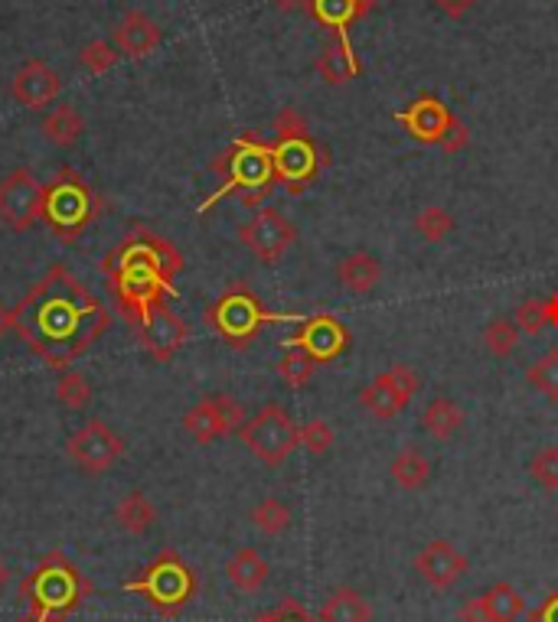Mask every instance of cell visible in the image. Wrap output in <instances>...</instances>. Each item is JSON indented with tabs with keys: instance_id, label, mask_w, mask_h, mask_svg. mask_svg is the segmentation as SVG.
Wrapping results in <instances>:
<instances>
[{
	"instance_id": "8",
	"label": "cell",
	"mask_w": 558,
	"mask_h": 622,
	"mask_svg": "<svg viewBox=\"0 0 558 622\" xmlns=\"http://www.w3.org/2000/svg\"><path fill=\"white\" fill-rule=\"evenodd\" d=\"M239 437L249 453L259 457L265 466H281L300 447V430L281 404H265L255 417L242 424Z\"/></svg>"
},
{
	"instance_id": "17",
	"label": "cell",
	"mask_w": 558,
	"mask_h": 622,
	"mask_svg": "<svg viewBox=\"0 0 558 622\" xmlns=\"http://www.w3.org/2000/svg\"><path fill=\"white\" fill-rule=\"evenodd\" d=\"M467 571H470L467 554L451 541H428L415 557V574L431 590H451Z\"/></svg>"
},
{
	"instance_id": "1",
	"label": "cell",
	"mask_w": 558,
	"mask_h": 622,
	"mask_svg": "<svg viewBox=\"0 0 558 622\" xmlns=\"http://www.w3.org/2000/svg\"><path fill=\"white\" fill-rule=\"evenodd\" d=\"M109 326L112 313L62 264H53L13 307V333L56 372H66L76 359H82L109 333Z\"/></svg>"
},
{
	"instance_id": "7",
	"label": "cell",
	"mask_w": 558,
	"mask_h": 622,
	"mask_svg": "<svg viewBox=\"0 0 558 622\" xmlns=\"http://www.w3.org/2000/svg\"><path fill=\"white\" fill-rule=\"evenodd\" d=\"M275 316L262 307V300L246 287V284H232L209 310H206V323L223 336L226 346L232 349H246L259 330L265 323H272Z\"/></svg>"
},
{
	"instance_id": "4",
	"label": "cell",
	"mask_w": 558,
	"mask_h": 622,
	"mask_svg": "<svg viewBox=\"0 0 558 622\" xmlns=\"http://www.w3.org/2000/svg\"><path fill=\"white\" fill-rule=\"evenodd\" d=\"M213 173L223 176V186L203 203L200 212H206L216 199L236 193L242 199V206H262V199L275 189L278 176H275V157L272 147L262 143L252 134H242L232 147H226L216 160H213Z\"/></svg>"
},
{
	"instance_id": "45",
	"label": "cell",
	"mask_w": 558,
	"mask_h": 622,
	"mask_svg": "<svg viewBox=\"0 0 558 622\" xmlns=\"http://www.w3.org/2000/svg\"><path fill=\"white\" fill-rule=\"evenodd\" d=\"M536 622H558V594L549 597V603L536 613Z\"/></svg>"
},
{
	"instance_id": "50",
	"label": "cell",
	"mask_w": 558,
	"mask_h": 622,
	"mask_svg": "<svg viewBox=\"0 0 558 622\" xmlns=\"http://www.w3.org/2000/svg\"><path fill=\"white\" fill-rule=\"evenodd\" d=\"M255 622H275V617L269 613V617H259V620H255Z\"/></svg>"
},
{
	"instance_id": "32",
	"label": "cell",
	"mask_w": 558,
	"mask_h": 622,
	"mask_svg": "<svg viewBox=\"0 0 558 622\" xmlns=\"http://www.w3.org/2000/svg\"><path fill=\"white\" fill-rule=\"evenodd\" d=\"M483 346H487V353L497 356V359L513 356L516 346H520V326H516L513 320H506V316L490 320L487 330H483Z\"/></svg>"
},
{
	"instance_id": "25",
	"label": "cell",
	"mask_w": 558,
	"mask_h": 622,
	"mask_svg": "<svg viewBox=\"0 0 558 622\" xmlns=\"http://www.w3.org/2000/svg\"><path fill=\"white\" fill-rule=\"evenodd\" d=\"M82 130H86V122H82V115L72 108V105H56L49 115H43V122H39V134L49 140V143H56V147H72L79 137H82Z\"/></svg>"
},
{
	"instance_id": "41",
	"label": "cell",
	"mask_w": 558,
	"mask_h": 622,
	"mask_svg": "<svg viewBox=\"0 0 558 622\" xmlns=\"http://www.w3.org/2000/svg\"><path fill=\"white\" fill-rule=\"evenodd\" d=\"M272 130H275V140H291V137H304L307 134V122L297 115V108H281Z\"/></svg>"
},
{
	"instance_id": "22",
	"label": "cell",
	"mask_w": 558,
	"mask_h": 622,
	"mask_svg": "<svg viewBox=\"0 0 558 622\" xmlns=\"http://www.w3.org/2000/svg\"><path fill=\"white\" fill-rule=\"evenodd\" d=\"M337 280L346 293H369L383 280V264L369 251H353L337 264Z\"/></svg>"
},
{
	"instance_id": "2",
	"label": "cell",
	"mask_w": 558,
	"mask_h": 622,
	"mask_svg": "<svg viewBox=\"0 0 558 622\" xmlns=\"http://www.w3.org/2000/svg\"><path fill=\"white\" fill-rule=\"evenodd\" d=\"M102 270L109 277L122 316L138 330L157 303L176 293L173 280L183 270V254L163 235L150 229H135L128 239H122L109 251Z\"/></svg>"
},
{
	"instance_id": "16",
	"label": "cell",
	"mask_w": 558,
	"mask_h": 622,
	"mask_svg": "<svg viewBox=\"0 0 558 622\" xmlns=\"http://www.w3.org/2000/svg\"><path fill=\"white\" fill-rule=\"evenodd\" d=\"M62 92V79L53 66L39 62V59H30L16 69L13 82H10V95L20 108L26 112H43L49 108Z\"/></svg>"
},
{
	"instance_id": "19",
	"label": "cell",
	"mask_w": 558,
	"mask_h": 622,
	"mask_svg": "<svg viewBox=\"0 0 558 622\" xmlns=\"http://www.w3.org/2000/svg\"><path fill=\"white\" fill-rule=\"evenodd\" d=\"M396 122L406 125V130H409L415 140H421V143L441 147L457 118H454L451 108H447L444 102H437V99H415L409 108H402V112L396 115Z\"/></svg>"
},
{
	"instance_id": "42",
	"label": "cell",
	"mask_w": 558,
	"mask_h": 622,
	"mask_svg": "<svg viewBox=\"0 0 558 622\" xmlns=\"http://www.w3.org/2000/svg\"><path fill=\"white\" fill-rule=\"evenodd\" d=\"M467 140H470V134H467L464 122H454L451 134H447L444 143H441V150H444V153H460V150L467 147Z\"/></svg>"
},
{
	"instance_id": "9",
	"label": "cell",
	"mask_w": 558,
	"mask_h": 622,
	"mask_svg": "<svg viewBox=\"0 0 558 622\" xmlns=\"http://www.w3.org/2000/svg\"><path fill=\"white\" fill-rule=\"evenodd\" d=\"M0 222L13 232H30L43 222V183L33 170L16 166L0 180Z\"/></svg>"
},
{
	"instance_id": "37",
	"label": "cell",
	"mask_w": 558,
	"mask_h": 622,
	"mask_svg": "<svg viewBox=\"0 0 558 622\" xmlns=\"http://www.w3.org/2000/svg\"><path fill=\"white\" fill-rule=\"evenodd\" d=\"M526 381L543 391L549 401H558V349H549L529 372H526Z\"/></svg>"
},
{
	"instance_id": "48",
	"label": "cell",
	"mask_w": 558,
	"mask_h": 622,
	"mask_svg": "<svg viewBox=\"0 0 558 622\" xmlns=\"http://www.w3.org/2000/svg\"><path fill=\"white\" fill-rule=\"evenodd\" d=\"M546 316H549V326H558V290L546 300Z\"/></svg>"
},
{
	"instance_id": "12",
	"label": "cell",
	"mask_w": 558,
	"mask_h": 622,
	"mask_svg": "<svg viewBox=\"0 0 558 622\" xmlns=\"http://www.w3.org/2000/svg\"><path fill=\"white\" fill-rule=\"evenodd\" d=\"M246 424V411L239 401H232L229 394H213L203 398L200 404H193L183 414V430L196 440V444H213L219 437H229L236 430H242Z\"/></svg>"
},
{
	"instance_id": "29",
	"label": "cell",
	"mask_w": 558,
	"mask_h": 622,
	"mask_svg": "<svg viewBox=\"0 0 558 622\" xmlns=\"http://www.w3.org/2000/svg\"><path fill=\"white\" fill-rule=\"evenodd\" d=\"M373 607L350 587H340L320 610V622H369Z\"/></svg>"
},
{
	"instance_id": "40",
	"label": "cell",
	"mask_w": 558,
	"mask_h": 622,
	"mask_svg": "<svg viewBox=\"0 0 558 622\" xmlns=\"http://www.w3.org/2000/svg\"><path fill=\"white\" fill-rule=\"evenodd\" d=\"M300 447H304L310 457H323V453L333 447V430H330V424H323V421H307V424L300 427Z\"/></svg>"
},
{
	"instance_id": "36",
	"label": "cell",
	"mask_w": 558,
	"mask_h": 622,
	"mask_svg": "<svg viewBox=\"0 0 558 622\" xmlns=\"http://www.w3.org/2000/svg\"><path fill=\"white\" fill-rule=\"evenodd\" d=\"M451 229H454V219L441 206H424L415 216V232L424 242H444L451 235Z\"/></svg>"
},
{
	"instance_id": "18",
	"label": "cell",
	"mask_w": 558,
	"mask_h": 622,
	"mask_svg": "<svg viewBox=\"0 0 558 622\" xmlns=\"http://www.w3.org/2000/svg\"><path fill=\"white\" fill-rule=\"evenodd\" d=\"M291 343L304 346L317 362H333V359H340L346 353L350 333L343 330V323L337 316L320 313V316H307Z\"/></svg>"
},
{
	"instance_id": "13",
	"label": "cell",
	"mask_w": 558,
	"mask_h": 622,
	"mask_svg": "<svg viewBox=\"0 0 558 622\" xmlns=\"http://www.w3.org/2000/svg\"><path fill=\"white\" fill-rule=\"evenodd\" d=\"M415 391H419V375L412 372L409 366L399 362V366H392L389 372L379 375L376 381H369V384L360 391V404H363L373 417L389 421V417L402 414V411L412 404Z\"/></svg>"
},
{
	"instance_id": "39",
	"label": "cell",
	"mask_w": 558,
	"mask_h": 622,
	"mask_svg": "<svg viewBox=\"0 0 558 622\" xmlns=\"http://www.w3.org/2000/svg\"><path fill=\"white\" fill-rule=\"evenodd\" d=\"M513 323L520 326V333H529V336L543 333V330L549 326V316H546V300H526V303H520V307H516Z\"/></svg>"
},
{
	"instance_id": "35",
	"label": "cell",
	"mask_w": 558,
	"mask_h": 622,
	"mask_svg": "<svg viewBox=\"0 0 558 622\" xmlns=\"http://www.w3.org/2000/svg\"><path fill=\"white\" fill-rule=\"evenodd\" d=\"M122 59V53L115 49V43L109 39H92L79 49V66L89 72V76H102L109 69H115V62Z\"/></svg>"
},
{
	"instance_id": "6",
	"label": "cell",
	"mask_w": 558,
	"mask_h": 622,
	"mask_svg": "<svg viewBox=\"0 0 558 622\" xmlns=\"http://www.w3.org/2000/svg\"><path fill=\"white\" fill-rule=\"evenodd\" d=\"M125 590L140 594L160 617H176L196 594V577L190 571V564L173 554L163 551L153 557V564L140 574L138 580H128Z\"/></svg>"
},
{
	"instance_id": "34",
	"label": "cell",
	"mask_w": 558,
	"mask_h": 622,
	"mask_svg": "<svg viewBox=\"0 0 558 622\" xmlns=\"http://www.w3.org/2000/svg\"><path fill=\"white\" fill-rule=\"evenodd\" d=\"M56 398L69 407V411H86L92 401V384L79 369H66L56 381Z\"/></svg>"
},
{
	"instance_id": "14",
	"label": "cell",
	"mask_w": 558,
	"mask_h": 622,
	"mask_svg": "<svg viewBox=\"0 0 558 622\" xmlns=\"http://www.w3.org/2000/svg\"><path fill=\"white\" fill-rule=\"evenodd\" d=\"M239 242L252 251L259 261L275 264L284 257V251L297 242V229L291 219H284L278 209H259L252 222L239 229Z\"/></svg>"
},
{
	"instance_id": "20",
	"label": "cell",
	"mask_w": 558,
	"mask_h": 622,
	"mask_svg": "<svg viewBox=\"0 0 558 622\" xmlns=\"http://www.w3.org/2000/svg\"><path fill=\"white\" fill-rule=\"evenodd\" d=\"M160 39H163L160 26H157L144 10H128V13L118 20L115 33H112L115 49H118L122 56H128V59H144V56H150V53L160 46Z\"/></svg>"
},
{
	"instance_id": "23",
	"label": "cell",
	"mask_w": 558,
	"mask_h": 622,
	"mask_svg": "<svg viewBox=\"0 0 558 622\" xmlns=\"http://www.w3.org/2000/svg\"><path fill=\"white\" fill-rule=\"evenodd\" d=\"M269 561L255 551V548H239L229 564H226V577L239 594H259L269 580Z\"/></svg>"
},
{
	"instance_id": "26",
	"label": "cell",
	"mask_w": 558,
	"mask_h": 622,
	"mask_svg": "<svg viewBox=\"0 0 558 622\" xmlns=\"http://www.w3.org/2000/svg\"><path fill=\"white\" fill-rule=\"evenodd\" d=\"M115 521H118L122 531H128V534L138 538V534H147V531L153 528L157 508L150 505V498L135 489V493L118 498V505H115Z\"/></svg>"
},
{
	"instance_id": "44",
	"label": "cell",
	"mask_w": 558,
	"mask_h": 622,
	"mask_svg": "<svg viewBox=\"0 0 558 622\" xmlns=\"http://www.w3.org/2000/svg\"><path fill=\"white\" fill-rule=\"evenodd\" d=\"M444 13H451V16H464L477 0H434Z\"/></svg>"
},
{
	"instance_id": "3",
	"label": "cell",
	"mask_w": 558,
	"mask_h": 622,
	"mask_svg": "<svg viewBox=\"0 0 558 622\" xmlns=\"http://www.w3.org/2000/svg\"><path fill=\"white\" fill-rule=\"evenodd\" d=\"M92 594V584L66 561V554H46L36 571L20 584L26 617L20 622H62Z\"/></svg>"
},
{
	"instance_id": "49",
	"label": "cell",
	"mask_w": 558,
	"mask_h": 622,
	"mask_svg": "<svg viewBox=\"0 0 558 622\" xmlns=\"http://www.w3.org/2000/svg\"><path fill=\"white\" fill-rule=\"evenodd\" d=\"M7 584H10V567H7V561L0 557V594L7 590Z\"/></svg>"
},
{
	"instance_id": "33",
	"label": "cell",
	"mask_w": 558,
	"mask_h": 622,
	"mask_svg": "<svg viewBox=\"0 0 558 622\" xmlns=\"http://www.w3.org/2000/svg\"><path fill=\"white\" fill-rule=\"evenodd\" d=\"M314 369H317V359H314L304 346H297V343H291V346L284 349V356H281L278 362V375L291 388H304V384L310 381Z\"/></svg>"
},
{
	"instance_id": "31",
	"label": "cell",
	"mask_w": 558,
	"mask_h": 622,
	"mask_svg": "<svg viewBox=\"0 0 558 622\" xmlns=\"http://www.w3.org/2000/svg\"><path fill=\"white\" fill-rule=\"evenodd\" d=\"M252 525H255L262 534H269V538L284 534V531L291 528V508H287V502H281L278 496L262 498V502L252 508Z\"/></svg>"
},
{
	"instance_id": "30",
	"label": "cell",
	"mask_w": 558,
	"mask_h": 622,
	"mask_svg": "<svg viewBox=\"0 0 558 622\" xmlns=\"http://www.w3.org/2000/svg\"><path fill=\"white\" fill-rule=\"evenodd\" d=\"M483 610H487V617L490 622H516L523 617V610H526V603H523V597L516 594V587H510V584H493L483 597Z\"/></svg>"
},
{
	"instance_id": "28",
	"label": "cell",
	"mask_w": 558,
	"mask_h": 622,
	"mask_svg": "<svg viewBox=\"0 0 558 622\" xmlns=\"http://www.w3.org/2000/svg\"><path fill=\"white\" fill-rule=\"evenodd\" d=\"M392 480L402 486V489H409V493H419L428 486V480H431V463H428V457L421 453L419 447H406V450H399L396 457H392Z\"/></svg>"
},
{
	"instance_id": "11",
	"label": "cell",
	"mask_w": 558,
	"mask_h": 622,
	"mask_svg": "<svg viewBox=\"0 0 558 622\" xmlns=\"http://www.w3.org/2000/svg\"><path fill=\"white\" fill-rule=\"evenodd\" d=\"M272 157H275V176H278V183H284V189L291 196L304 193L317 180V173L327 166V153L320 157L310 134L291 137V140H275Z\"/></svg>"
},
{
	"instance_id": "10",
	"label": "cell",
	"mask_w": 558,
	"mask_h": 622,
	"mask_svg": "<svg viewBox=\"0 0 558 622\" xmlns=\"http://www.w3.org/2000/svg\"><path fill=\"white\" fill-rule=\"evenodd\" d=\"M66 453H69V460H72L82 473L102 476V473H109V470L122 460L125 440H122L105 421H89L82 430H76V434L69 437Z\"/></svg>"
},
{
	"instance_id": "21",
	"label": "cell",
	"mask_w": 558,
	"mask_h": 622,
	"mask_svg": "<svg viewBox=\"0 0 558 622\" xmlns=\"http://www.w3.org/2000/svg\"><path fill=\"white\" fill-rule=\"evenodd\" d=\"M376 3L379 0H310L307 10L320 26L337 33V39H350V26L360 23Z\"/></svg>"
},
{
	"instance_id": "27",
	"label": "cell",
	"mask_w": 558,
	"mask_h": 622,
	"mask_svg": "<svg viewBox=\"0 0 558 622\" xmlns=\"http://www.w3.org/2000/svg\"><path fill=\"white\" fill-rule=\"evenodd\" d=\"M421 427L437 440H451L464 427V411L451 398H434L421 414Z\"/></svg>"
},
{
	"instance_id": "43",
	"label": "cell",
	"mask_w": 558,
	"mask_h": 622,
	"mask_svg": "<svg viewBox=\"0 0 558 622\" xmlns=\"http://www.w3.org/2000/svg\"><path fill=\"white\" fill-rule=\"evenodd\" d=\"M457 620H460V622H490V617H487V610H483V600H480V597H474V600H467V603L460 607Z\"/></svg>"
},
{
	"instance_id": "15",
	"label": "cell",
	"mask_w": 558,
	"mask_h": 622,
	"mask_svg": "<svg viewBox=\"0 0 558 622\" xmlns=\"http://www.w3.org/2000/svg\"><path fill=\"white\" fill-rule=\"evenodd\" d=\"M138 333L144 353H147L153 362H170V359L183 349V343H186V336H190L183 316L173 313L167 303H157V307L147 313V320L140 323Z\"/></svg>"
},
{
	"instance_id": "47",
	"label": "cell",
	"mask_w": 558,
	"mask_h": 622,
	"mask_svg": "<svg viewBox=\"0 0 558 622\" xmlns=\"http://www.w3.org/2000/svg\"><path fill=\"white\" fill-rule=\"evenodd\" d=\"M310 0H272V7H278L284 13H297V10H307Z\"/></svg>"
},
{
	"instance_id": "38",
	"label": "cell",
	"mask_w": 558,
	"mask_h": 622,
	"mask_svg": "<svg viewBox=\"0 0 558 622\" xmlns=\"http://www.w3.org/2000/svg\"><path fill=\"white\" fill-rule=\"evenodd\" d=\"M529 476H533L543 489H558V447H543V450L529 460Z\"/></svg>"
},
{
	"instance_id": "24",
	"label": "cell",
	"mask_w": 558,
	"mask_h": 622,
	"mask_svg": "<svg viewBox=\"0 0 558 622\" xmlns=\"http://www.w3.org/2000/svg\"><path fill=\"white\" fill-rule=\"evenodd\" d=\"M360 59L350 46V39H337L333 46H327L320 56H317V72L327 85H343L350 79L360 76Z\"/></svg>"
},
{
	"instance_id": "46",
	"label": "cell",
	"mask_w": 558,
	"mask_h": 622,
	"mask_svg": "<svg viewBox=\"0 0 558 622\" xmlns=\"http://www.w3.org/2000/svg\"><path fill=\"white\" fill-rule=\"evenodd\" d=\"M13 330V310L0 300V339Z\"/></svg>"
},
{
	"instance_id": "5",
	"label": "cell",
	"mask_w": 558,
	"mask_h": 622,
	"mask_svg": "<svg viewBox=\"0 0 558 622\" xmlns=\"http://www.w3.org/2000/svg\"><path fill=\"white\" fill-rule=\"evenodd\" d=\"M99 216L102 196L72 166H62L49 183H43V222L56 242L76 245Z\"/></svg>"
}]
</instances>
